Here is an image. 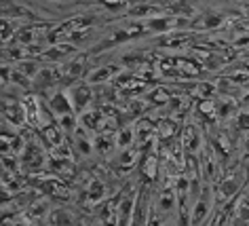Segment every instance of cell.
I'll use <instances>...</instances> for the list:
<instances>
[{
	"instance_id": "1",
	"label": "cell",
	"mask_w": 249,
	"mask_h": 226,
	"mask_svg": "<svg viewBox=\"0 0 249 226\" xmlns=\"http://www.w3.org/2000/svg\"><path fill=\"white\" fill-rule=\"evenodd\" d=\"M68 93H70L74 112H76V114H83V112H87V108H89L91 102H93V89H91L89 80H78L76 85L70 87V91H68Z\"/></svg>"
},
{
	"instance_id": "2",
	"label": "cell",
	"mask_w": 249,
	"mask_h": 226,
	"mask_svg": "<svg viewBox=\"0 0 249 226\" xmlns=\"http://www.w3.org/2000/svg\"><path fill=\"white\" fill-rule=\"evenodd\" d=\"M49 110L53 112V116L59 118L61 116H68V114H76L74 112V106H72V99H70V93H66V91H55L51 93V97H49Z\"/></svg>"
},
{
	"instance_id": "3",
	"label": "cell",
	"mask_w": 249,
	"mask_h": 226,
	"mask_svg": "<svg viewBox=\"0 0 249 226\" xmlns=\"http://www.w3.org/2000/svg\"><path fill=\"white\" fill-rule=\"evenodd\" d=\"M209 209H211V192L209 188H203L201 197L195 201L192 205V211H190V226H201L205 220L209 216Z\"/></svg>"
},
{
	"instance_id": "4",
	"label": "cell",
	"mask_w": 249,
	"mask_h": 226,
	"mask_svg": "<svg viewBox=\"0 0 249 226\" xmlns=\"http://www.w3.org/2000/svg\"><path fill=\"white\" fill-rule=\"evenodd\" d=\"M76 51V45L74 42H57V45H49L47 51L40 55L45 61H57V59H64L68 55H72Z\"/></svg>"
},
{
	"instance_id": "5",
	"label": "cell",
	"mask_w": 249,
	"mask_h": 226,
	"mask_svg": "<svg viewBox=\"0 0 249 226\" xmlns=\"http://www.w3.org/2000/svg\"><path fill=\"white\" fill-rule=\"evenodd\" d=\"M157 207H159L160 213H171L173 209H178V190H176V188L165 186L163 192L159 194Z\"/></svg>"
},
{
	"instance_id": "6",
	"label": "cell",
	"mask_w": 249,
	"mask_h": 226,
	"mask_svg": "<svg viewBox=\"0 0 249 226\" xmlns=\"http://www.w3.org/2000/svg\"><path fill=\"white\" fill-rule=\"evenodd\" d=\"M118 72H121L118 66H102V68H97V70H91L89 74H87V80H89L91 85L104 83V80H110L112 76H116Z\"/></svg>"
},
{
	"instance_id": "7",
	"label": "cell",
	"mask_w": 249,
	"mask_h": 226,
	"mask_svg": "<svg viewBox=\"0 0 249 226\" xmlns=\"http://www.w3.org/2000/svg\"><path fill=\"white\" fill-rule=\"evenodd\" d=\"M78 121L87 131H99L102 129V123H104V114L99 110H87L80 114Z\"/></svg>"
},
{
	"instance_id": "8",
	"label": "cell",
	"mask_w": 249,
	"mask_h": 226,
	"mask_svg": "<svg viewBox=\"0 0 249 226\" xmlns=\"http://www.w3.org/2000/svg\"><path fill=\"white\" fill-rule=\"evenodd\" d=\"M21 161L26 163V165H36V167H42V163H45V159H42V150L36 146V144H28L26 148H23V154H21Z\"/></svg>"
},
{
	"instance_id": "9",
	"label": "cell",
	"mask_w": 249,
	"mask_h": 226,
	"mask_svg": "<svg viewBox=\"0 0 249 226\" xmlns=\"http://www.w3.org/2000/svg\"><path fill=\"white\" fill-rule=\"evenodd\" d=\"M222 21H224V17L217 13H203L198 21H192V26L201 28V30H215L222 26Z\"/></svg>"
},
{
	"instance_id": "10",
	"label": "cell",
	"mask_w": 249,
	"mask_h": 226,
	"mask_svg": "<svg viewBox=\"0 0 249 226\" xmlns=\"http://www.w3.org/2000/svg\"><path fill=\"white\" fill-rule=\"evenodd\" d=\"M87 194H89L91 207L104 203V199H106V184H104V182H99V180H93L91 186L87 188Z\"/></svg>"
},
{
	"instance_id": "11",
	"label": "cell",
	"mask_w": 249,
	"mask_h": 226,
	"mask_svg": "<svg viewBox=\"0 0 249 226\" xmlns=\"http://www.w3.org/2000/svg\"><path fill=\"white\" fill-rule=\"evenodd\" d=\"M160 9L157 7V4H148V2H140L135 4V7L129 9L127 17H148V15H159Z\"/></svg>"
},
{
	"instance_id": "12",
	"label": "cell",
	"mask_w": 249,
	"mask_h": 226,
	"mask_svg": "<svg viewBox=\"0 0 249 226\" xmlns=\"http://www.w3.org/2000/svg\"><path fill=\"white\" fill-rule=\"evenodd\" d=\"M133 140H135V133H133V129L131 127H121L116 131V137H114V144L121 150H124V148H131V144H133Z\"/></svg>"
},
{
	"instance_id": "13",
	"label": "cell",
	"mask_w": 249,
	"mask_h": 226,
	"mask_svg": "<svg viewBox=\"0 0 249 226\" xmlns=\"http://www.w3.org/2000/svg\"><path fill=\"white\" fill-rule=\"evenodd\" d=\"M51 224L53 226H76L74 224V216L66 209H53L51 211Z\"/></svg>"
},
{
	"instance_id": "14",
	"label": "cell",
	"mask_w": 249,
	"mask_h": 226,
	"mask_svg": "<svg viewBox=\"0 0 249 226\" xmlns=\"http://www.w3.org/2000/svg\"><path fill=\"white\" fill-rule=\"evenodd\" d=\"M201 167H203V178L205 180H211L215 175V165H213V159H211V152H207V148H205V154L201 159Z\"/></svg>"
},
{
	"instance_id": "15",
	"label": "cell",
	"mask_w": 249,
	"mask_h": 226,
	"mask_svg": "<svg viewBox=\"0 0 249 226\" xmlns=\"http://www.w3.org/2000/svg\"><path fill=\"white\" fill-rule=\"evenodd\" d=\"M236 190H239V180H234V178H228L220 184V197L222 199H230Z\"/></svg>"
},
{
	"instance_id": "16",
	"label": "cell",
	"mask_w": 249,
	"mask_h": 226,
	"mask_svg": "<svg viewBox=\"0 0 249 226\" xmlns=\"http://www.w3.org/2000/svg\"><path fill=\"white\" fill-rule=\"evenodd\" d=\"M17 70H21L23 74H26V76H38V72L42 70V68L38 66V64H36V61H19V68H17Z\"/></svg>"
},
{
	"instance_id": "17",
	"label": "cell",
	"mask_w": 249,
	"mask_h": 226,
	"mask_svg": "<svg viewBox=\"0 0 249 226\" xmlns=\"http://www.w3.org/2000/svg\"><path fill=\"white\" fill-rule=\"evenodd\" d=\"M47 211H49L47 201H36V203H32V207H30V216L32 218H45Z\"/></svg>"
},
{
	"instance_id": "18",
	"label": "cell",
	"mask_w": 249,
	"mask_h": 226,
	"mask_svg": "<svg viewBox=\"0 0 249 226\" xmlns=\"http://www.w3.org/2000/svg\"><path fill=\"white\" fill-rule=\"evenodd\" d=\"M198 146H201V140H198V133L196 129H186V148L188 150H196Z\"/></svg>"
},
{
	"instance_id": "19",
	"label": "cell",
	"mask_w": 249,
	"mask_h": 226,
	"mask_svg": "<svg viewBox=\"0 0 249 226\" xmlns=\"http://www.w3.org/2000/svg\"><path fill=\"white\" fill-rule=\"evenodd\" d=\"M11 83H15V85H19V87H23V89H30V76H26L21 70H13L11 72Z\"/></svg>"
},
{
	"instance_id": "20",
	"label": "cell",
	"mask_w": 249,
	"mask_h": 226,
	"mask_svg": "<svg viewBox=\"0 0 249 226\" xmlns=\"http://www.w3.org/2000/svg\"><path fill=\"white\" fill-rule=\"evenodd\" d=\"M146 226H163V218H160L159 207H150L148 218H146Z\"/></svg>"
},
{
	"instance_id": "21",
	"label": "cell",
	"mask_w": 249,
	"mask_h": 226,
	"mask_svg": "<svg viewBox=\"0 0 249 226\" xmlns=\"http://www.w3.org/2000/svg\"><path fill=\"white\" fill-rule=\"evenodd\" d=\"M93 144H95V148H97L102 154H108L110 150H112V140H110V137L106 140V135H97V137H95V142H93Z\"/></svg>"
},
{
	"instance_id": "22",
	"label": "cell",
	"mask_w": 249,
	"mask_h": 226,
	"mask_svg": "<svg viewBox=\"0 0 249 226\" xmlns=\"http://www.w3.org/2000/svg\"><path fill=\"white\" fill-rule=\"evenodd\" d=\"M217 104V114L220 116H230V112H234V102H230V99H226V102H215Z\"/></svg>"
},
{
	"instance_id": "23",
	"label": "cell",
	"mask_w": 249,
	"mask_h": 226,
	"mask_svg": "<svg viewBox=\"0 0 249 226\" xmlns=\"http://www.w3.org/2000/svg\"><path fill=\"white\" fill-rule=\"evenodd\" d=\"M15 32H17V30H13V23H11V19H4L2 21V40L4 42L11 40L15 36Z\"/></svg>"
},
{
	"instance_id": "24",
	"label": "cell",
	"mask_w": 249,
	"mask_h": 226,
	"mask_svg": "<svg viewBox=\"0 0 249 226\" xmlns=\"http://www.w3.org/2000/svg\"><path fill=\"white\" fill-rule=\"evenodd\" d=\"M236 127H239L241 131H249V114L247 112H241V114H236Z\"/></svg>"
},
{
	"instance_id": "25",
	"label": "cell",
	"mask_w": 249,
	"mask_h": 226,
	"mask_svg": "<svg viewBox=\"0 0 249 226\" xmlns=\"http://www.w3.org/2000/svg\"><path fill=\"white\" fill-rule=\"evenodd\" d=\"M239 213H241V218H245V220H249V199H243V201H241Z\"/></svg>"
},
{
	"instance_id": "26",
	"label": "cell",
	"mask_w": 249,
	"mask_h": 226,
	"mask_svg": "<svg viewBox=\"0 0 249 226\" xmlns=\"http://www.w3.org/2000/svg\"><path fill=\"white\" fill-rule=\"evenodd\" d=\"M55 2H76V0H55Z\"/></svg>"
},
{
	"instance_id": "27",
	"label": "cell",
	"mask_w": 249,
	"mask_h": 226,
	"mask_svg": "<svg viewBox=\"0 0 249 226\" xmlns=\"http://www.w3.org/2000/svg\"><path fill=\"white\" fill-rule=\"evenodd\" d=\"M163 226H171V224H163Z\"/></svg>"
},
{
	"instance_id": "28",
	"label": "cell",
	"mask_w": 249,
	"mask_h": 226,
	"mask_svg": "<svg viewBox=\"0 0 249 226\" xmlns=\"http://www.w3.org/2000/svg\"><path fill=\"white\" fill-rule=\"evenodd\" d=\"M135 2H140V0H135Z\"/></svg>"
}]
</instances>
